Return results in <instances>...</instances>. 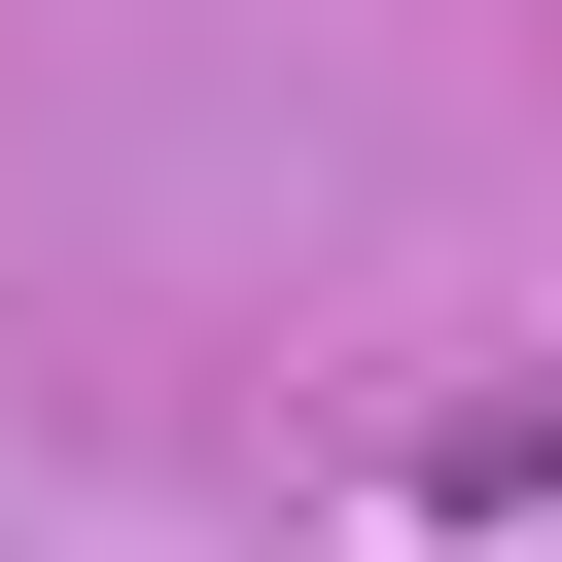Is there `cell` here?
Here are the masks:
<instances>
[{
	"label": "cell",
	"mask_w": 562,
	"mask_h": 562,
	"mask_svg": "<svg viewBox=\"0 0 562 562\" xmlns=\"http://www.w3.org/2000/svg\"><path fill=\"white\" fill-rule=\"evenodd\" d=\"M422 527H562V386H492V422H422Z\"/></svg>",
	"instance_id": "1"
}]
</instances>
